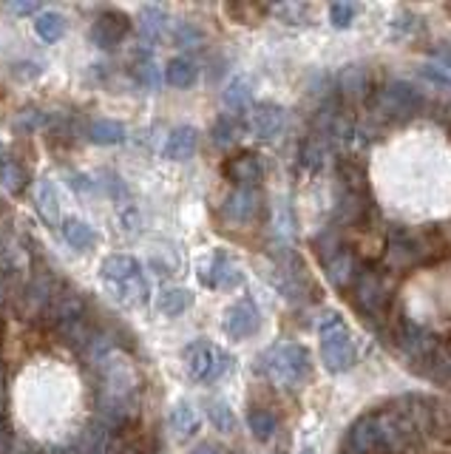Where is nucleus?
Segmentation results:
<instances>
[{
	"label": "nucleus",
	"instance_id": "12",
	"mask_svg": "<svg viewBox=\"0 0 451 454\" xmlns=\"http://www.w3.org/2000/svg\"><path fill=\"white\" fill-rule=\"evenodd\" d=\"M128 28H131L128 14H122V12H103L100 18L94 20V26H91V40L100 49H114V46H120V43L125 40Z\"/></svg>",
	"mask_w": 451,
	"mask_h": 454
},
{
	"label": "nucleus",
	"instance_id": "13",
	"mask_svg": "<svg viewBox=\"0 0 451 454\" xmlns=\"http://www.w3.org/2000/svg\"><path fill=\"white\" fill-rule=\"evenodd\" d=\"M372 77L366 66H346L341 74H338V97H344L349 106H358L363 99L372 97Z\"/></svg>",
	"mask_w": 451,
	"mask_h": 454
},
{
	"label": "nucleus",
	"instance_id": "16",
	"mask_svg": "<svg viewBox=\"0 0 451 454\" xmlns=\"http://www.w3.org/2000/svg\"><path fill=\"white\" fill-rule=\"evenodd\" d=\"M261 174H264V168L259 162V156L250 151L236 153L224 162V176H228L236 188H256L261 182Z\"/></svg>",
	"mask_w": 451,
	"mask_h": 454
},
{
	"label": "nucleus",
	"instance_id": "1",
	"mask_svg": "<svg viewBox=\"0 0 451 454\" xmlns=\"http://www.w3.org/2000/svg\"><path fill=\"white\" fill-rule=\"evenodd\" d=\"M386 262L392 270H412L420 264H434L448 255V241L440 231H412V227H389Z\"/></svg>",
	"mask_w": 451,
	"mask_h": 454
},
{
	"label": "nucleus",
	"instance_id": "29",
	"mask_svg": "<svg viewBox=\"0 0 451 454\" xmlns=\"http://www.w3.org/2000/svg\"><path fill=\"white\" fill-rule=\"evenodd\" d=\"M191 304H193V293L185 287H165L157 295V307L165 312V316H182Z\"/></svg>",
	"mask_w": 451,
	"mask_h": 454
},
{
	"label": "nucleus",
	"instance_id": "35",
	"mask_svg": "<svg viewBox=\"0 0 451 454\" xmlns=\"http://www.w3.org/2000/svg\"><path fill=\"white\" fill-rule=\"evenodd\" d=\"M361 14V6L358 4H346V0H341V4H332L330 6V23L335 28H349L352 23L358 20Z\"/></svg>",
	"mask_w": 451,
	"mask_h": 454
},
{
	"label": "nucleus",
	"instance_id": "33",
	"mask_svg": "<svg viewBox=\"0 0 451 454\" xmlns=\"http://www.w3.org/2000/svg\"><path fill=\"white\" fill-rule=\"evenodd\" d=\"M228 14L236 23H245V26H256L259 20H264L267 6L264 4H228Z\"/></svg>",
	"mask_w": 451,
	"mask_h": 454
},
{
	"label": "nucleus",
	"instance_id": "17",
	"mask_svg": "<svg viewBox=\"0 0 451 454\" xmlns=\"http://www.w3.org/2000/svg\"><path fill=\"white\" fill-rule=\"evenodd\" d=\"M143 264H139L134 255H125V253H117V255H108V259L100 264V278L111 287H122V284H131L136 278H143Z\"/></svg>",
	"mask_w": 451,
	"mask_h": 454
},
{
	"label": "nucleus",
	"instance_id": "20",
	"mask_svg": "<svg viewBox=\"0 0 451 454\" xmlns=\"http://www.w3.org/2000/svg\"><path fill=\"white\" fill-rule=\"evenodd\" d=\"M338 182H341V191H346V193L369 196L366 170H363L361 162L352 160V156H341V160H338Z\"/></svg>",
	"mask_w": 451,
	"mask_h": 454
},
{
	"label": "nucleus",
	"instance_id": "11",
	"mask_svg": "<svg viewBox=\"0 0 451 454\" xmlns=\"http://www.w3.org/2000/svg\"><path fill=\"white\" fill-rule=\"evenodd\" d=\"M394 340H398V349L403 352V358L406 361H412L415 366L423 361V358H429V355L440 347L434 340V335H429L423 326L417 324H403L398 333H394Z\"/></svg>",
	"mask_w": 451,
	"mask_h": 454
},
{
	"label": "nucleus",
	"instance_id": "10",
	"mask_svg": "<svg viewBox=\"0 0 451 454\" xmlns=\"http://www.w3.org/2000/svg\"><path fill=\"white\" fill-rule=\"evenodd\" d=\"M261 326V312L256 307L253 298H242V301H236L228 316H224V330H228L230 338L236 340H245L250 335H256Z\"/></svg>",
	"mask_w": 451,
	"mask_h": 454
},
{
	"label": "nucleus",
	"instance_id": "24",
	"mask_svg": "<svg viewBox=\"0 0 451 454\" xmlns=\"http://www.w3.org/2000/svg\"><path fill=\"white\" fill-rule=\"evenodd\" d=\"M165 80L174 85V89H191V85L199 80V66L188 57H174L171 63L165 66Z\"/></svg>",
	"mask_w": 451,
	"mask_h": 454
},
{
	"label": "nucleus",
	"instance_id": "2",
	"mask_svg": "<svg viewBox=\"0 0 451 454\" xmlns=\"http://www.w3.org/2000/svg\"><path fill=\"white\" fill-rule=\"evenodd\" d=\"M261 372L281 389H301L313 378V358L307 347L284 340L261 355Z\"/></svg>",
	"mask_w": 451,
	"mask_h": 454
},
{
	"label": "nucleus",
	"instance_id": "14",
	"mask_svg": "<svg viewBox=\"0 0 451 454\" xmlns=\"http://www.w3.org/2000/svg\"><path fill=\"white\" fill-rule=\"evenodd\" d=\"M205 281L216 290H233L245 281V273H242V267H238V262L233 259V255L214 253L207 262V270H205Z\"/></svg>",
	"mask_w": 451,
	"mask_h": 454
},
{
	"label": "nucleus",
	"instance_id": "5",
	"mask_svg": "<svg viewBox=\"0 0 451 454\" xmlns=\"http://www.w3.org/2000/svg\"><path fill=\"white\" fill-rule=\"evenodd\" d=\"M315 253L321 255V264H323V273H327L330 284L335 290H349L352 284L358 278V259L344 241L341 233L335 227H327L318 239H315Z\"/></svg>",
	"mask_w": 451,
	"mask_h": 454
},
{
	"label": "nucleus",
	"instance_id": "4",
	"mask_svg": "<svg viewBox=\"0 0 451 454\" xmlns=\"http://www.w3.org/2000/svg\"><path fill=\"white\" fill-rule=\"evenodd\" d=\"M318 335H321V361L332 375H341L355 366L358 361L355 340H352L344 318L335 309L323 312V318L318 321Z\"/></svg>",
	"mask_w": 451,
	"mask_h": 454
},
{
	"label": "nucleus",
	"instance_id": "19",
	"mask_svg": "<svg viewBox=\"0 0 451 454\" xmlns=\"http://www.w3.org/2000/svg\"><path fill=\"white\" fill-rule=\"evenodd\" d=\"M196 148H199V131L191 125H179L174 128L171 134H167L165 139V156L167 160H174V162H188L191 156L196 153Z\"/></svg>",
	"mask_w": 451,
	"mask_h": 454
},
{
	"label": "nucleus",
	"instance_id": "7",
	"mask_svg": "<svg viewBox=\"0 0 451 454\" xmlns=\"http://www.w3.org/2000/svg\"><path fill=\"white\" fill-rule=\"evenodd\" d=\"M185 366L193 380L210 383L219 380L230 369V355L222 347L210 344V340H193V344L185 347Z\"/></svg>",
	"mask_w": 451,
	"mask_h": 454
},
{
	"label": "nucleus",
	"instance_id": "18",
	"mask_svg": "<svg viewBox=\"0 0 451 454\" xmlns=\"http://www.w3.org/2000/svg\"><path fill=\"white\" fill-rule=\"evenodd\" d=\"M46 316L58 326L80 321V318H86V301H82L74 290H54L51 301L46 307Z\"/></svg>",
	"mask_w": 451,
	"mask_h": 454
},
{
	"label": "nucleus",
	"instance_id": "34",
	"mask_svg": "<svg viewBox=\"0 0 451 454\" xmlns=\"http://www.w3.org/2000/svg\"><path fill=\"white\" fill-rule=\"evenodd\" d=\"M162 28H165V14L162 9L157 6H145L143 14H139V32H143V37L148 40H157L162 35Z\"/></svg>",
	"mask_w": 451,
	"mask_h": 454
},
{
	"label": "nucleus",
	"instance_id": "37",
	"mask_svg": "<svg viewBox=\"0 0 451 454\" xmlns=\"http://www.w3.org/2000/svg\"><path fill=\"white\" fill-rule=\"evenodd\" d=\"M224 103L236 111H247L250 108V85L247 80H233L230 89L224 91Z\"/></svg>",
	"mask_w": 451,
	"mask_h": 454
},
{
	"label": "nucleus",
	"instance_id": "30",
	"mask_svg": "<svg viewBox=\"0 0 451 454\" xmlns=\"http://www.w3.org/2000/svg\"><path fill=\"white\" fill-rule=\"evenodd\" d=\"M247 429L253 432V437L264 443V440H270L276 434L278 420H276V415L270 409H250L247 411Z\"/></svg>",
	"mask_w": 451,
	"mask_h": 454
},
{
	"label": "nucleus",
	"instance_id": "6",
	"mask_svg": "<svg viewBox=\"0 0 451 454\" xmlns=\"http://www.w3.org/2000/svg\"><path fill=\"white\" fill-rule=\"evenodd\" d=\"M352 301H355L358 312L363 318L377 321L386 316L389 301H392V293H389V284L386 278L375 273V270H361L355 284H352Z\"/></svg>",
	"mask_w": 451,
	"mask_h": 454
},
{
	"label": "nucleus",
	"instance_id": "26",
	"mask_svg": "<svg viewBox=\"0 0 451 454\" xmlns=\"http://www.w3.org/2000/svg\"><path fill=\"white\" fill-rule=\"evenodd\" d=\"M26 184H29L26 168L18 160H12V156H0V188L9 193H20Z\"/></svg>",
	"mask_w": 451,
	"mask_h": 454
},
{
	"label": "nucleus",
	"instance_id": "39",
	"mask_svg": "<svg viewBox=\"0 0 451 454\" xmlns=\"http://www.w3.org/2000/svg\"><path fill=\"white\" fill-rule=\"evenodd\" d=\"M423 77H426L429 82H434V85H443V89H451V74L446 68H440L437 63H426L423 66Z\"/></svg>",
	"mask_w": 451,
	"mask_h": 454
},
{
	"label": "nucleus",
	"instance_id": "21",
	"mask_svg": "<svg viewBox=\"0 0 451 454\" xmlns=\"http://www.w3.org/2000/svg\"><path fill=\"white\" fill-rule=\"evenodd\" d=\"M417 372L423 378H429L434 383H440V387L451 389V355L443 347H437L429 358H423L417 364Z\"/></svg>",
	"mask_w": 451,
	"mask_h": 454
},
{
	"label": "nucleus",
	"instance_id": "40",
	"mask_svg": "<svg viewBox=\"0 0 451 454\" xmlns=\"http://www.w3.org/2000/svg\"><path fill=\"white\" fill-rule=\"evenodd\" d=\"M202 35L196 32L193 26H185L182 32H176V40H179V46H196V40H199Z\"/></svg>",
	"mask_w": 451,
	"mask_h": 454
},
{
	"label": "nucleus",
	"instance_id": "25",
	"mask_svg": "<svg viewBox=\"0 0 451 454\" xmlns=\"http://www.w3.org/2000/svg\"><path fill=\"white\" fill-rule=\"evenodd\" d=\"M327 151H330V139L327 137H321V134H309L304 139V145H301V168L307 170H321L323 162H327Z\"/></svg>",
	"mask_w": 451,
	"mask_h": 454
},
{
	"label": "nucleus",
	"instance_id": "8",
	"mask_svg": "<svg viewBox=\"0 0 451 454\" xmlns=\"http://www.w3.org/2000/svg\"><path fill=\"white\" fill-rule=\"evenodd\" d=\"M261 207L264 196L259 193V188H233L222 199L219 216L228 224H250L261 216Z\"/></svg>",
	"mask_w": 451,
	"mask_h": 454
},
{
	"label": "nucleus",
	"instance_id": "22",
	"mask_svg": "<svg viewBox=\"0 0 451 454\" xmlns=\"http://www.w3.org/2000/svg\"><path fill=\"white\" fill-rule=\"evenodd\" d=\"M35 207L49 224H60V193L54 188V182L40 179L35 188Z\"/></svg>",
	"mask_w": 451,
	"mask_h": 454
},
{
	"label": "nucleus",
	"instance_id": "44",
	"mask_svg": "<svg viewBox=\"0 0 451 454\" xmlns=\"http://www.w3.org/2000/svg\"><path fill=\"white\" fill-rule=\"evenodd\" d=\"M299 454H315V451H313V449H301Z\"/></svg>",
	"mask_w": 451,
	"mask_h": 454
},
{
	"label": "nucleus",
	"instance_id": "27",
	"mask_svg": "<svg viewBox=\"0 0 451 454\" xmlns=\"http://www.w3.org/2000/svg\"><path fill=\"white\" fill-rule=\"evenodd\" d=\"M63 239L72 245L74 250H91L97 245V233L89 222L82 219H66L63 222Z\"/></svg>",
	"mask_w": 451,
	"mask_h": 454
},
{
	"label": "nucleus",
	"instance_id": "23",
	"mask_svg": "<svg viewBox=\"0 0 451 454\" xmlns=\"http://www.w3.org/2000/svg\"><path fill=\"white\" fill-rule=\"evenodd\" d=\"M167 426H171L176 440H188L199 432V415H196V409L191 403H176L171 409V415H167Z\"/></svg>",
	"mask_w": 451,
	"mask_h": 454
},
{
	"label": "nucleus",
	"instance_id": "9",
	"mask_svg": "<svg viewBox=\"0 0 451 454\" xmlns=\"http://www.w3.org/2000/svg\"><path fill=\"white\" fill-rule=\"evenodd\" d=\"M284 125H287V114L281 106L261 103V106L247 108V128H250V134L261 142L278 139L281 134H284Z\"/></svg>",
	"mask_w": 451,
	"mask_h": 454
},
{
	"label": "nucleus",
	"instance_id": "41",
	"mask_svg": "<svg viewBox=\"0 0 451 454\" xmlns=\"http://www.w3.org/2000/svg\"><path fill=\"white\" fill-rule=\"evenodd\" d=\"M6 9H9L12 14H37L40 6H37V4H9Z\"/></svg>",
	"mask_w": 451,
	"mask_h": 454
},
{
	"label": "nucleus",
	"instance_id": "38",
	"mask_svg": "<svg viewBox=\"0 0 451 454\" xmlns=\"http://www.w3.org/2000/svg\"><path fill=\"white\" fill-rule=\"evenodd\" d=\"M43 125H49V117H46L43 111H32V108L23 111L20 117L15 120V128H18V131H23V134H35L37 128H43Z\"/></svg>",
	"mask_w": 451,
	"mask_h": 454
},
{
	"label": "nucleus",
	"instance_id": "43",
	"mask_svg": "<svg viewBox=\"0 0 451 454\" xmlns=\"http://www.w3.org/2000/svg\"><path fill=\"white\" fill-rule=\"evenodd\" d=\"M446 122H448V128H451V106L446 108Z\"/></svg>",
	"mask_w": 451,
	"mask_h": 454
},
{
	"label": "nucleus",
	"instance_id": "3",
	"mask_svg": "<svg viewBox=\"0 0 451 454\" xmlns=\"http://www.w3.org/2000/svg\"><path fill=\"white\" fill-rule=\"evenodd\" d=\"M423 106H426V99H423L420 89H415V85L406 80H392L386 85H380V89H375L369 97L372 117L386 125L417 117Z\"/></svg>",
	"mask_w": 451,
	"mask_h": 454
},
{
	"label": "nucleus",
	"instance_id": "15",
	"mask_svg": "<svg viewBox=\"0 0 451 454\" xmlns=\"http://www.w3.org/2000/svg\"><path fill=\"white\" fill-rule=\"evenodd\" d=\"M54 284H49L46 278H32L29 284H23V287L15 293L18 295V309L23 312L26 318H35V316H46V307L54 295Z\"/></svg>",
	"mask_w": 451,
	"mask_h": 454
},
{
	"label": "nucleus",
	"instance_id": "32",
	"mask_svg": "<svg viewBox=\"0 0 451 454\" xmlns=\"http://www.w3.org/2000/svg\"><path fill=\"white\" fill-rule=\"evenodd\" d=\"M35 32H37L40 40H46V43L60 40L63 32H66V18H63L60 12H43V14H37Z\"/></svg>",
	"mask_w": 451,
	"mask_h": 454
},
{
	"label": "nucleus",
	"instance_id": "28",
	"mask_svg": "<svg viewBox=\"0 0 451 454\" xmlns=\"http://www.w3.org/2000/svg\"><path fill=\"white\" fill-rule=\"evenodd\" d=\"M86 137L97 145H117L125 139V125L117 120H94L86 128Z\"/></svg>",
	"mask_w": 451,
	"mask_h": 454
},
{
	"label": "nucleus",
	"instance_id": "31",
	"mask_svg": "<svg viewBox=\"0 0 451 454\" xmlns=\"http://www.w3.org/2000/svg\"><path fill=\"white\" fill-rule=\"evenodd\" d=\"M242 128H245V122L238 117H233V114H222L214 125V142L219 148H230L233 142L242 137Z\"/></svg>",
	"mask_w": 451,
	"mask_h": 454
},
{
	"label": "nucleus",
	"instance_id": "36",
	"mask_svg": "<svg viewBox=\"0 0 451 454\" xmlns=\"http://www.w3.org/2000/svg\"><path fill=\"white\" fill-rule=\"evenodd\" d=\"M207 415H210V423H214L219 432H233L236 429V418H233L230 406L224 403V401H214V403H210L207 406Z\"/></svg>",
	"mask_w": 451,
	"mask_h": 454
},
{
	"label": "nucleus",
	"instance_id": "42",
	"mask_svg": "<svg viewBox=\"0 0 451 454\" xmlns=\"http://www.w3.org/2000/svg\"><path fill=\"white\" fill-rule=\"evenodd\" d=\"M191 454H222V451H219V449H216L214 443H199V446H196V449H193Z\"/></svg>",
	"mask_w": 451,
	"mask_h": 454
}]
</instances>
